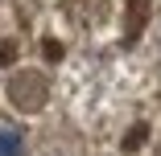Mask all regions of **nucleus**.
Listing matches in <instances>:
<instances>
[{
    "instance_id": "1",
    "label": "nucleus",
    "mask_w": 161,
    "mask_h": 156,
    "mask_svg": "<svg viewBox=\"0 0 161 156\" xmlns=\"http://www.w3.org/2000/svg\"><path fill=\"white\" fill-rule=\"evenodd\" d=\"M0 156H21V136L13 128H0Z\"/></svg>"
}]
</instances>
